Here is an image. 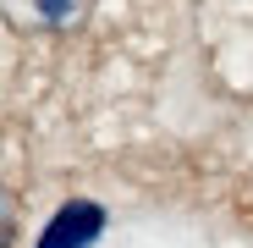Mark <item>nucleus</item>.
Returning <instances> with one entry per match:
<instances>
[{"mask_svg": "<svg viewBox=\"0 0 253 248\" xmlns=\"http://www.w3.org/2000/svg\"><path fill=\"white\" fill-rule=\"evenodd\" d=\"M6 17L17 28H33V33H66L77 28L83 17L94 11V0H0Z\"/></svg>", "mask_w": 253, "mask_h": 248, "instance_id": "f257e3e1", "label": "nucleus"}, {"mask_svg": "<svg viewBox=\"0 0 253 248\" xmlns=\"http://www.w3.org/2000/svg\"><path fill=\"white\" fill-rule=\"evenodd\" d=\"M99 232H105V210L88 204V198H77V204H66V210L44 226V243L39 248H88Z\"/></svg>", "mask_w": 253, "mask_h": 248, "instance_id": "f03ea898", "label": "nucleus"}]
</instances>
